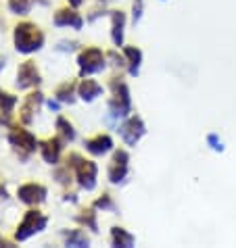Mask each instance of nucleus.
<instances>
[{"label": "nucleus", "instance_id": "ddd939ff", "mask_svg": "<svg viewBox=\"0 0 236 248\" xmlns=\"http://www.w3.org/2000/svg\"><path fill=\"white\" fill-rule=\"evenodd\" d=\"M42 102H44V94H42V92H32V94H27V98H25V102H23L21 111H19V117H21V121L25 123V125H30V123L34 121V115L38 113V108L42 107Z\"/></svg>", "mask_w": 236, "mask_h": 248}, {"label": "nucleus", "instance_id": "9d476101", "mask_svg": "<svg viewBox=\"0 0 236 248\" xmlns=\"http://www.w3.org/2000/svg\"><path fill=\"white\" fill-rule=\"evenodd\" d=\"M46 196H48V190L44 188L42 184H23V186H19V190H17V198L21 202L25 204H40V202H44L46 201Z\"/></svg>", "mask_w": 236, "mask_h": 248}, {"label": "nucleus", "instance_id": "4468645a", "mask_svg": "<svg viewBox=\"0 0 236 248\" xmlns=\"http://www.w3.org/2000/svg\"><path fill=\"white\" fill-rule=\"evenodd\" d=\"M86 150L90 155L94 156H102L113 150V138H111L109 134H99L94 138H88L86 140Z\"/></svg>", "mask_w": 236, "mask_h": 248}, {"label": "nucleus", "instance_id": "f257e3e1", "mask_svg": "<svg viewBox=\"0 0 236 248\" xmlns=\"http://www.w3.org/2000/svg\"><path fill=\"white\" fill-rule=\"evenodd\" d=\"M13 40H15V48L23 54H32L38 52L44 46V31L40 30L36 23L30 21H21L17 23L15 31H13Z\"/></svg>", "mask_w": 236, "mask_h": 248}, {"label": "nucleus", "instance_id": "6ab92c4d", "mask_svg": "<svg viewBox=\"0 0 236 248\" xmlns=\"http://www.w3.org/2000/svg\"><path fill=\"white\" fill-rule=\"evenodd\" d=\"M111 244L117 246V248H132L134 246V236L123 230V227H111Z\"/></svg>", "mask_w": 236, "mask_h": 248}, {"label": "nucleus", "instance_id": "1a4fd4ad", "mask_svg": "<svg viewBox=\"0 0 236 248\" xmlns=\"http://www.w3.org/2000/svg\"><path fill=\"white\" fill-rule=\"evenodd\" d=\"M42 81V75H40L38 67L34 61H23L17 69V88L19 90H27V88H36Z\"/></svg>", "mask_w": 236, "mask_h": 248}, {"label": "nucleus", "instance_id": "c85d7f7f", "mask_svg": "<svg viewBox=\"0 0 236 248\" xmlns=\"http://www.w3.org/2000/svg\"><path fill=\"white\" fill-rule=\"evenodd\" d=\"M48 107L51 111H59V100H48Z\"/></svg>", "mask_w": 236, "mask_h": 248}, {"label": "nucleus", "instance_id": "5701e85b", "mask_svg": "<svg viewBox=\"0 0 236 248\" xmlns=\"http://www.w3.org/2000/svg\"><path fill=\"white\" fill-rule=\"evenodd\" d=\"M32 6V0H9V9L15 15H25Z\"/></svg>", "mask_w": 236, "mask_h": 248}, {"label": "nucleus", "instance_id": "a878e982", "mask_svg": "<svg viewBox=\"0 0 236 248\" xmlns=\"http://www.w3.org/2000/svg\"><path fill=\"white\" fill-rule=\"evenodd\" d=\"M207 142H209V146L213 148V150H218V153H221L224 150V144H221V140L215 134H209L207 136Z\"/></svg>", "mask_w": 236, "mask_h": 248}, {"label": "nucleus", "instance_id": "423d86ee", "mask_svg": "<svg viewBox=\"0 0 236 248\" xmlns=\"http://www.w3.org/2000/svg\"><path fill=\"white\" fill-rule=\"evenodd\" d=\"M144 134H147V125H144V121L138 115L126 117V121L119 125V136L128 146H136Z\"/></svg>", "mask_w": 236, "mask_h": 248}, {"label": "nucleus", "instance_id": "f3484780", "mask_svg": "<svg viewBox=\"0 0 236 248\" xmlns=\"http://www.w3.org/2000/svg\"><path fill=\"white\" fill-rule=\"evenodd\" d=\"M123 57L128 61V73L132 78H136L140 73V65H142V50L138 46H126L123 48Z\"/></svg>", "mask_w": 236, "mask_h": 248}, {"label": "nucleus", "instance_id": "2eb2a0df", "mask_svg": "<svg viewBox=\"0 0 236 248\" xmlns=\"http://www.w3.org/2000/svg\"><path fill=\"white\" fill-rule=\"evenodd\" d=\"M123 30H126V13L111 11V40L115 46H123Z\"/></svg>", "mask_w": 236, "mask_h": 248}, {"label": "nucleus", "instance_id": "9b49d317", "mask_svg": "<svg viewBox=\"0 0 236 248\" xmlns=\"http://www.w3.org/2000/svg\"><path fill=\"white\" fill-rule=\"evenodd\" d=\"M61 153H63V140L61 138H48V140L40 142V155H42L44 163L48 165H59Z\"/></svg>", "mask_w": 236, "mask_h": 248}, {"label": "nucleus", "instance_id": "20e7f679", "mask_svg": "<svg viewBox=\"0 0 236 248\" xmlns=\"http://www.w3.org/2000/svg\"><path fill=\"white\" fill-rule=\"evenodd\" d=\"M48 225V217L44 213H40L38 209H30L23 215L21 223L17 225V232H15V240L17 242H25V240H30L32 236H36L42 230H46Z\"/></svg>", "mask_w": 236, "mask_h": 248}, {"label": "nucleus", "instance_id": "393cba45", "mask_svg": "<svg viewBox=\"0 0 236 248\" xmlns=\"http://www.w3.org/2000/svg\"><path fill=\"white\" fill-rule=\"evenodd\" d=\"M142 13H144V0H134V4H132V25L140 23Z\"/></svg>", "mask_w": 236, "mask_h": 248}, {"label": "nucleus", "instance_id": "f03ea898", "mask_svg": "<svg viewBox=\"0 0 236 248\" xmlns=\"http://www.w3.org/2000/svg\"><path fill=\"white\" fill-rule=\"evenodd\" d=\"M111 100H109V111L111 117L115 119H123L132 113V98H130V88L121 78L111 79Z\"/></svg>", "mask_w": 236, "mask_h": 248}, {"label": "nucleus", "instance_id": "f8f14e48", "mask_svg": "<svg viewBox=\"0 0 236 248\" xmlns=\"http://www.w3.org/2000/svg\"><path fill=\"white\" fill-rule=\"evenodd\" d=\"M52 21L57 27H71V30H82V27H84V19H82V15L73 6L71 9H59L54 13Z\"/></svg>", "mask_w": 236, "mask_h": 248}, {"label": "nucleus", "instance_id": "aec40b11", "mask_svg": "<svg viewBox=\"0 0 236 248\" xmlns=\"http://www.w3.org/2000/svg\"><path fill=\"white\" fill-rule=\"evenodd\" d=\"M75 81L73 79H69V81H63L57 90H54V96H57V100L59 102H65V105H73V100H75Z\"/></svg>", "mask_w": 236, "mask_h": 248}, {"label": "nucleus", "instance_id": "cd10ccee", "mask_svg": "<svg viewBox=\"0 0 236 248\" xmlns=\"http://www.w3.org/2000/svg\"><path fill=\"white\" fill-rule=\"evenodd\" d=\"M67 2H69V4H71V6H73V9H78V6H82V4H84V2H86V0H67Z\"/></svg>", "mask_w": 236, "mask_h": 248}, {"label": "nucleus", "instance_id": "c756f323", "mask_svg": "<svg viewBox=\"0 0 236 248\" xmlns=\"http://www.w3.org/2000/svg\"><path fill=\"white\" fill-rule=\"evenodd\" d=\"M0 246H6V248H11V246H13V242H9V240H4L2 236H0Z\"/></svg>", "mask_w": 236, "mask_h": 248}, {"label": "nucleus", "instance_id": "b1692460", "mask_svg": "<svg viewBox=\"0 0 236 248\" xmlns=\"http://www.w3.org/2000/svg\"><path fill=\"white\" fill-rule=\"evenodd\" d=\"M92 206H94V209H102V211H117L113 198H111L109 194H102L101 198H96Z\"/></svg>", "mask_w": 236, "mask_h": 248}, {"label": "nucleus", "instance_id": "0eeeda50", "mask_svg": "<svg viewBox=\"0 0 236 248\" xmlns=\"http://www.w3.org/2000/svg\"><path fill=\"white\" fill-rule=\"evenodd\" d=\"M128 169H130V155H128V150H115L113 153V158H111V163H109V169H107V177H109V182L111 184H121L123 180H126V175H128Z\"/></svg>", "mask_w": 236, "mask_h": 248}, {"label": "nucleus", "instance_id": "7ed1b4c3", "mask_svg": "<svg viewBox=\"0 0 236 248\" xmlns=\"http://www.w3.org/2000/svg\"><path fill=\"white\" fill-rule=\"evenodd\" d=\"M9 144L15 148V153L19 155L21 161H27V158L36 153V148H40V142L36 140V136H34L30 129L19 127V125H13L11 127V132H9Z\"/></svg>", "mask_w": 236, "mask_h": 248}, {"label": "nucleus", "instance_id": "412c9836", "mask_svg": "<svg viewBox=\"0 0 236 248\" xmlns=\"http://www.w3.org/2000/svg\"><path fill=\"white\" fill-rule=\"evenodd\" d=\"M78 223L86 225L88 230H92V232H99V221H96V209H94V206L80 213V215H78Z\"/></svg>", "mask_w": 236, "mask_h": 248}, {"label": "nucleus", "instance_id": "bb28decb", "mask_svg": "<svg viewBox=\"0 0 236 248\" xmlns=\"http://www.w3.org/2000/svg\"><path fill=\"white\" fill-rule=\"evenodd\" d=\"M69 177H71V173H69V167H67V165H65V169H59V171H57V182H59V184H69V182H71Z\"/></svg>", "mask_w": 236, "mask_h": 248}, {"label": "nucleus", "instance_id": "39448f33", "mask_svg": "<svg viewBox=\"0 0 236 248\" xmlns=\"http://www.w3.org/2000/svg\"><path fill=\"white\" fill-rule=\"evenodd\" d=\"M78 67H80V75L86 78V75H94L101 73L102 69L107 67V57L101 48L96 46H88L78 54Z\"/></svg>", "mask_w": 236, "mask_h": 248}, {"label": "nucleus", "instance_id": "a211bd4d", "mask_svg": "<svg viewBox=\"0 0 236 248\" xmlns=\"http://www.w3.org/2000/svg\"><path fill=\"white\" fill-rule=\"evenodd\" d=\"M61 236L65 240V246H73V248L90 246V238L86 236V232H82V230H63Z\"/></svg>", "mask_w": 236, "mask_h": 248}, {"label": "nucleus", "instance_id": "4be33fe9", "mask_svg": "<svg viewBox=\"0 0 236 248\" xmlns=\"http://www.w3.org/2000/svg\"><path fill=\"white\" fill-rule=\"evenodd\" d=\"M57 129H59V134L63 136L67 142H73L75 140V129H73L71 123L65 119V117H57Z\"/></svg>", "mask_w": 236, "mask_h": 248}, {"label": "nucleus", "instance_id": "7c9ffc66", "mask_svg": "<svg viewBox=\"0 0 236 248\" xmlns=\"http://www.w3.org/2000/svg\"><path fill=\"white\" fill-rule=\"evenodd\" d=\"M4 69V59H0V71H2Z\"/></svg>", "mask_w": 236, "mask_h": 248}, {"label": "nucleus", "instance_id": "6e6552de", "mask_svg": "<svg viewBox=\"0 0 236 248\" xmlns=\"http://www.w3.org/2000/svg\"><path fill=\"white\" fill-rule=\"evenodd\" d=\"M75 171V180H78L80 188L82 190H94L96 188V177H99V167H96L94 161H86V158H82V161L73 167Z\"/></svg>", "mask_w": 236, "mask_h": 248}, {"label": "nucleus", "instance_id": "dca6fc26", "mask_svg": "<svg viewBox=\"0 0 236 248\" xmlns=\"http://www.w3.org/2000/svg\"><path fill=\"white\" fill-rule=\"evenodd\" d=\"M102 94V86L99 84L96 79H82L80 84H78V96L84 102H92V100H96L99 96Z\"/></svg>", "mask_w": 236, "mask_h": 248}]
</instances>
